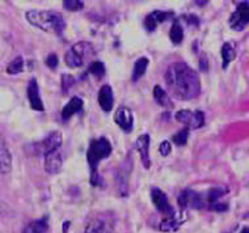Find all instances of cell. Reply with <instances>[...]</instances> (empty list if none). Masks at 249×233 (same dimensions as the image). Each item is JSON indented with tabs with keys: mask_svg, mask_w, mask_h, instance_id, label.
Wrapping results in <instances>:
<instances>
[{
	"mask_svg": "<svg viewBox=\"0 0 249 233\" xmlns=\"http://www.w3.org/2000/svg\"><path fill=\"white\" fill-rule=\"evenodd\" d=\"M168 89L178 100H193L201 93V79L196 69L184 62L172 63L164 76Z\"/></svg>",
	"mask_w": 249,
	"mask_h": 233,
	"instance_id": "6da1fadb",
	"label": "cell"
},
{
	"mask_svg": "<svg viewBox=\"0 0 249 233\" xmlns=\"http://www.w3.org/2000/svg\"><path fill=\"white\" fill-rule=\"evenodd\" d=\"M26 21L35 28H38L42 32L50 34L62 35L67 28L63 15L56 11H38L32 9L25 13Z\"/></svg>",
	"mask_w": 249,
	"mask_h": 233,
	"instance_id": "7a4b0ae2",
	"label": "cell"
},
{
	"mask_svg": "<svg viewBox=\"0 0 249 233\" xmlns=\"http://www.w3.org/2000/svg\"><path fill=\"white\" fill-rule=\"evenodd\" d=\"M95 55V46L90 42L82 41L75 43L67 50L65 54V62L70 68H83L86 66H89Z\"/></svg>",
	"mask_w": 249,
	"mask_h": 233,
	"instance_id": "3957f363",
	"label": "cell"
},
{
	"mask_svg": "<svg viewBox=\"0 0 249 233\" xmlns=\"http://www.w3.org/2000/svg\"><path fill=\"white\" fill-rule=\"evenodd\" d=\"M113 147L110 142L107 138L93 139L89 143V147L87 151V160L90 166V174H96L99 173V163L101 160L107 159L112 155Z\"/></svg>",
	"mask_w": 249,
	"mask_h": 233,
	"instance_id": "277c9868",
	"label": "cell"
},
{
	"mask_svg": "<svg viewBox=\"0 0 249 233\" xmlns=\"http://www.w3.org/2000/svg\"><path fill=\"white\" fill-rule=\"evenodd\" d=\"M62 134L60 131H52L46 136H43L38 142L32 143L30 150L32 153L37 156H46L54 151H58L62 146Z\"/></svg>",
	"mask_w": 249,
	"mask_h": 233,
	"instance_id": "5b68a950",
	"label": "cell"
},
{
	"mask_svg": "<svg viewBox=\"0 0 249 233\" xmlns=\"http://www.w3.org/2000/svg\"><path fill=\"white\" fill-rule=\"evenodd\" d=\"M176 121L186 126V129H201L205 125V114L201 110H189V109H182L176 113Z\"/></svg>",
	"mask_w": 249,
	"mask_h": 233,
	"instance_id": "8992f818",
	"label": "cell"
},
{
	"mask_svg": "<svg viewBox=\"0 0 249 233\" xmlns=\"http://www.w3.org/2000/svg\"><path fill=\"white\" fill-rule=\"evenodd\" d=\"M178 206L181 208H196V210H201L203 207H207L206 199L203 193H197V191L186 189L178 195Z\"/></svg>",
	"mask_w": 249,
	"mask_h": 233,
	"instance_id": "52a82bcc",
	"label": "cell"
},
{
	"mask_svg": "<svg viewBox=\"0 0 249 233\" xmlns=\"http://www.w3.org/2000/svg\"><path fill=\"white\" fill-rule=\"evenodd\" d=\"M249 3L243 1L240 4H237L236 11L232 13L230 18V25L233 31H243L247 28L249 21Z\"/></svg>",
	"mask_w": 249,
	"mask_h": 233,
	"instance_id": "ba28073f",
	"label": "cell"
},
{
	"mask_svg": "<svg viewBox=\"0 0 249 233\" xmlns=\"http://www.w3.org/2000/svg\"><path fill=\"white\" fill-rule=\"evenodd\" d=\"M151 199H152V203H154L156 210L161 212L164 217H169V216L175 215V210H173L172 204L169 203L167 194L163 190H160L158 187H154L151 190Z\"/></svg>",
	"mask_w": 249,
	"mask_h": 233,
	"instance_id": "9c48e42d",
	"label": "cell"
},
{
	"mask_svg": "<svg viewBox=\"0 0 249 233\" xmlns=\"http://www.w3.org/2000/svg\"><path fill=\"white\" fill-rule=\"evenodd\" d=\"M113 221L112 217L107 215L95 216L87 224L84 233H112Z\"/></svg>",
	"mask_w": 249,
	"mask_h": 233,
	"instance_id": "30bf717a",
	"label": "cell"
},
{
	"mask_svg": "<svg viewBox=\"0 0 249 233\" xmlns=\"http://www.w3.org/2000/svg\"><path fill=\"white\" fill-rule=\"evenodd\" d=\"M26 96L29 100L30 108L36 110V112H43L45 106H43L42 99H41V93H39L38 83L36 79H30L26 86Z\"/></svg>",
	"mask_w": 249,
	"mask_h": 233,
	"instance_id": "8fae6325",
	"label": "cell"
},
{
	"mask_svg": "<svg viewBox=\"0 0 249 233\" xmlns=\"http://www.w3.org/2000/svg\"><path fill=\"white\" fill-rule=\"evenodd\" d=\"M114 121L120 129H122L126 133H130L134 127L133 112L126 106H121V108L117 109L116 114H114Z\"/></svg>",
	"mask_w": 249,
	"mask_h": 233,
	"instance_id": "7c38bea8",
	"label": "cell"
},
{
	"mask_svg": "<svg viewBox=\"0 0 249 233\" xmlns=\"http://www.w3.org/2000/svg\"><path fill=\"white\" fill-rule=\"evenodd\" d=\"M62 166H63V156H62L59 150L45 156V165H43V169H45V172L46 173L52 174V176L58 174V173L62 170Z\"/></svg>",
	"mask_w": 249,
	"mask_h": 233,
	"instance_id": "4fadbf2b",
	"label": "cell"
},
{
	"mask_svg": "<svg viewBox=\"0 0 249 233\" xmlns=\"http://www.w3.org/2000/svg\"><path fill=\"white\" fill-rule=\"evenodd\" d=\"M150 143H151V138L148 134H143L141 135V136H138L137 142H135V147H137L138 152L141 153L142 164L146 169H150L151 166Z\"/></svg>",
	"mask_w": 249,
	"mask_h": 233,
	"instance_id": "5bb4252c",
	"label": "cell"
},
{
	"mask_svg": "<svg viewBox=\"0 0 249 233\" xmlns=\"http://www.w3.org/2000/svg\"><path fill=\"white\" fill-rule=\"evenodd\" d=\"M11 169H12V155H11L4 136L0 131V173L8 174Z\"/></svg>",
	"mask_w": 249,
	"mask_h": 233,
	"instance_id": "9a60e30c",
	"label": "cell"
},
{
	"mask_svg": "<svg viewBox=\"0 0 249 233\" xmlns=\"http://www.w3.org/2000/svg\"><path fill=\"white\" fill-rule=\"evenodd\" d=\"M173 16L172 12H163V11H154L150 15H147V17L143 21V25L146 28L147 32H154L159 24L164 22L167 18Z\"/></svg>",
	"mask_w": 249,
	"mask_h": 233,
	"instance_id": "2e32d148",
	"label": "cell"
},
{
	"mask_svg": "<svg viewBox=\"0 0 249 233\" xmlns=\"http://www.w3.org/2000/svg\"><path fill=\"white\" fill-rule=\"evenodd\" d=\"M97 101H99L100 108L103 109L104 112H110L113 109V105H114V95H113L112 86L107 85V84L101 86L99 95H97Z\"/></svg>",
	"mask_w": 249,
	"mask_h": 233,
	"instance_id": "e0dca14e",
	"label": "cell"
},
{
	"mask_svg": "<svg viewBox=\"0 0 249 233\" xmlns=\"http://www.w3.org/2000/svg\"><path fill=\"white\" fill-rule=\"evenodd\" d=\"M83 106H84V101H83L80 97H77V96L72 97V99L67 102V105H65V108L62 109V119H63V121L70 119L71 116L80 112L83 109Z\"/></svg>",
	"mask_w": 249,
	"mask_h": 233,
	"instance_id": "ac0fdd59",
	"label": "cell"
},
{
	"mask_svg": "<svg viewBox=\"0 0 249 233\" xmlns=\"http://www.w3.org/2000/svg\"><path fill=\"white\" fill-rule=\"evenodd\" d=\"M152 96H154V100L156 101V104L160 105L161 108L165 109H173L175 104L172 102V100L169 97L167 92L164 91L163 88L160 85L154 86V92H152Z\"/></svg>",
	"mask_w": 249,
	"mask_h": 233,
	"instance_id": "d6986e66",
	"label": "cell"
},
{
	"mask_svg": "<svg viewBox=\"0 0 249 233\" xmlns=\"http://www.w3.org/2000/svg\"><path fill=\"white\" fill-rule=\"evenodd\" d=\"M220 54H222V68L227 69V67L230 66L235 58H236V51H235V48L231 42H226L222 46V50H220Z\"/></svg>",
	"mask_w": 249,
	"mask_h": 233,
	"instance_id": "ffe728a7",
	"label": "cell"
},
{
	"mask_svg": "<svg viewBox=\"0 0 249 233\" xmlns=\"http://www.w3.org/2000/svg\"><path fill=\"white\" fill-rule=\"evenodd\" d=\"M182 223H184V219L177 217L176 215H172L169 217H164V220L160 223V229L163 232H175L180 228Z\"/></svg>",
	"mask_w": 249,
	"mask_h": 233,
	"instance_id": "44dd1931",
	"label": "cell"
},
{
	"mask_svg": "<svg viewBox=\"0 0 249 233\" xmlns=\"http://www.w3.org/2000/svg\"><path fill=\"white\" fill-rule=\"evenodd\" d=\"M148 65H150V61L147 59L146 56H142V58H139V59L135 62L133 69V75H131V80H133L134 83L138 82L139 79L142 78L143 75L146 74Z\"/></svg>",
	"mask_w": 249,
	"mask_h": 233,
	"instance_id": "7402d4cb",
	"label": "cell"
},
{
	"mask_svg": "<svg viewBox=\"0 0 249 233\" xmlns=\"http://www.w3.org/2000/svg\"><path fill=\"white\" fill-rule=\"evenodd\" d=\"M48 232V219L42 217L38 220L30 221L24 229V233H46Z\"/></svg>",
	"mask_w": 249,
	"mask_h": 233,
	"instance_id": "603a6c76",
	"label": "cell"
},
{
	"mask_svg": "<svg viewBox=\"0 0 249 233\" xmlns=\"http://www.w3.org/2000/svg\"><path fill=\"white\" fill-rule=\"evenodd\" d=\"M169 38H171L173 45H181L184 41V28L177 18L175 20L172 28L169 31Z\"/></svg>",
	"mask_w": 249,
	"mask_h": 233,
	"instance_id": "cb8c5ba5",
	"label": "cell"
},
{
	"mask_svg": "<svg viewBox=\"0 0 249 233\" xmlns=\"http://www.w3.org/2000/svg\"><path fill=\"white\" fill-rule=\"evenodd\" d=\"M227 189L226 187H222V186H219V187H213V189H210V190H207L206 193H203L205 194V199H206V203H207V207L210 206V204H213V203H216L218 200H219L222 197H223L226 193H227Z\"/></svg>",
	"mask_w": 249,
	"mask_h": 233,
	"instance_id": "d4e9b609",
	"label": "cell"
},
{
	"mask_svg": "<svg viewBox=\"0 0 249 233\" xmlns=\"http://www.w3.org/2000/svg\"><path fill=\"white\" fill-rule=\"evenodd\" d=\"M88 71H89L90 75H93L95 78L101 79L105 76V72H107V69H105V65H104L103 62L100 61H92L88 66Z\"/></svg>",
	"mask_w": 249,
	"mask_h": 233,
	"instance_id": "484cf974",
	"label": "cell"
},
{
	"mask_svg": "<svg viewBox=\"0 0 249 233\" xmlns=\"http://www.w3.org/2000/svg\"><path fill=\"white\" fill-rule=\"evenodd\" d=\"M24 69V58L22 56H16L8 66H7V74L18 75L22 72Z\"/></svg>",
	"mask_w": 249,
	"mask_h": 233,
	"instance_id": "4316f807",
	"label": "cell"
},
{
	"mask_svg": "<svg viewBox=\"0 0 249 233\" xmlns=\"http://www.w3.org/2000/svg\"><path fill=\"white\" fill-rule=\"evenodd\" d=\"M188 139H189V129H182L180 130L177 134H175L172 136L173 143L176 144V146H185L186 143H188Z\"/></svg>",
	"mask_w": 249,
	"mask_h": 233,
	"instance_id": "83f0119b",
	"label": "cell"
},
{
	"mask_svg": "<svg viewBox=\"0 0 249 233\" xmlns=\"http://www.w3.org/2000/svg\"><path fill=\"white\" fill-rule=\"evenodd\" d=\"M63 7L70 12H77V11H82L84 8V1H82V0H65Z\"/></svg>",
	"mask_w": 249,
	"mask_h": 233,
	"instance_id": "f1b7e54d",
	"label": "cell"
},
{
	"mask_svg": "<svg viewBox=\"0 0 249 233\" xmlns=\"http://www.w3.org/2000/svg\"><path fill=\"white\" fill-rule=\"evenodd\" d=\"M75 83H76V79L71 74L62 75V89L65 92H69L75 85Z\"/></svg>",
	"mask_w": 249,
	"mask_h": 233,
	"instance_id": "f546056e",
	"label": "cell"
},
{
	"mask_svg": "<svg viewBox=\"0 0 249 233\" xmlns=\"http://www.w3.org/2000/svg\"><path fill=\"white\" fill-rule=\"evenodd\" d=\"M45 63H46V66H48L49 68H56V66L59 63V61H58V55H56V54H49L48 58L45 59Z\"/></svg>",
	"mask_w": 249,
	"mask_h": 233,
	"instance_id": "4dcf8cb0",
	"label": "cell"
},
{
	"mask_svg": "<svg viewBox=\"0 0 249 233\" xmlns=\"http://www.w3.org/2000/svg\"><path fill=\"white\" fill-rule=\"evenodd\" d=\"M171 151H172V146H171V143L168 142V140L161 142V144H160V147H159L160 155L164 156V157H167V156L171 153Z\"/></svg>",
	"mask_w": 249,
	"mask_h": 233,
	"instance_id": "1f68e13d",
	"label": "cell"
},
{
	"mask_svg": "<svg viewBox=\"0 0 249 233\" xmlns=\"http://www.w3.org/2000/svg\"><path fill=\"white\" fill-rule=\"evenodd\" d=\"M211 211H227L228 210V206L227 204H224V203H213L209 206Z\"/></svg>",
	"mask_w": 249,
	"mask_h": 233,
	"instance_id": "d6a6232c",
	"label": "cell"
},
{
	"mask_svg": "<svg viewBox=\"0 0 249 233\" xmlns=\"http://www.w3.org/2000/svg\"><path fill=\"white\" fill-rule=\"evenodd\" d=\"M186 21L188 25H194V26H198L199 25V21H198V17L197 16H194V15H188V16H184L182 17Z\"/></svg>",
	"mask_w": 249,
	"mask_h": 233,
	"instance_id": "836d02e7",
	"label": "cell"
},
{
	"mask_svg": "<svg viewBox=\"0 0 249 233\" xmlns=\"http://www.w3.org/2000/svg\"><path fill=\"white\" fill-rule=\"evenodd\" d=\"M199 68L202 69V71H205L206 72L207 69H209V65H207V59L205 58V56H202L201 61H199Z\"/></svg>",
	"mask_w": 249,
	"mask_h": 233,
	"instance_id": "e575fe53",
	"label": "cell"
},
{
	"mask_svg": "<svg viewBox=\"0 0 249 233\" xmlns=\"http://www.w3.org/2000/svg\"><path fill=\"white\" fill-rule=\"evenodd\" d=\"M196 3H197V4H199V5H205V4H207V1H196Z\"/></svg>",
	"mask_w": 249,
	"mask_h": 233,
	"instance_id": "d590c367",
	"label": "cell"
},
{
	"mask_svg": "<svg viewBox=\"0 0 249 233\" xmlns=\"http://www.w3.org/2000/svg\"><path fill=\"white\" fill-rule=\"evenodd\" d=\"M241 233H248V228H247V227H245L244 229H243V232Z\"/></svg>",
	"mask_w": 249,
	"mask_h": 233,
	"instance_id": "8d00e7d4",
	"label": "cell"
}]
</instances>
